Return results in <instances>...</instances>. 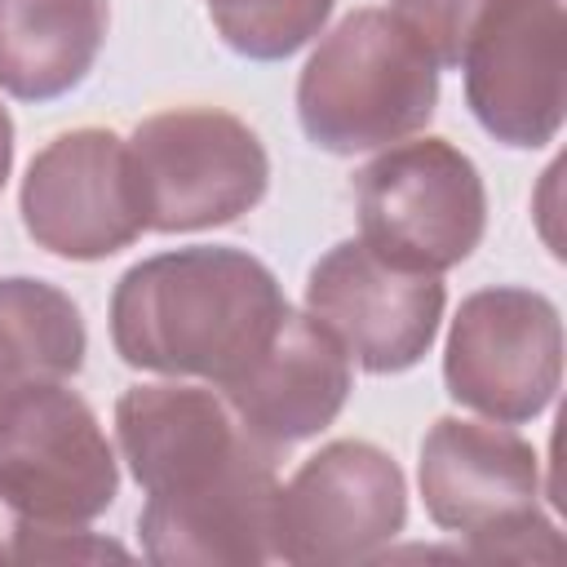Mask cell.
<instances>
[{
	"mask_svg": "<svg viewBox=\"0 0 567 567\" xmlns=\"http://www.w3.org/2000/svg\"><path fill=\"white\" fill-rule=\"evenodd\" d=\"M115 439L146 492L137 532L151 563H275L279 452L244 430L221 390L177 377L128 385L115 403Z\"/></svg>",
	"mask_w": 567,
	"mask_h": 567,
	"instance_id": "obj_1",
	"label": "cell"
},
{
	"mask_svg": "<svg viewBox=\"0 0 567 567\" xmlns=\"http://www.w3.org/2000/svg\"><path fill=\"white\" fill-rule=\"evenodd\" d=\"M111 0H0V89L18 102L71 93L97 62Z\"/></svg>",
	"mask_w": 567,
	"mask_h": 567,
	"instance_id": "obj_14",
	"label": "cell"
},
{
	"mask_svg": "<svg viewBox=\"0 0 567 567\" xmlns=\"http://www.w3.org/2000/svg\"><path fill=\"white\" fill-rule=\"evenodd\" d=\"M425 514L470 540L478 558H558V532L540 514V456L505 421L439 416L421 443Z\"/></svg>",
	"mask_w": 567,
	"mask_h": 567,
	"instance_id": "obj_4",
	"label": "cell"
},
{
	"mask_svg": "<svg viewBox=\"0 0 567 567\" xmlns=\"http://www.w3.org/2000/svg\"><path fill=\"white\" fill-rule=\"evenodd\" d=\"M221 399L257 443L284 452L337 421L350 399V354L310 310L288 306L252 363L221 385Z\"/></svg>",
	"mask_w": 567,
	"mask_h": 567,
	"instance_id": "obj_13",
	"label": "cell"
},
{
	"mask_svg": "<svg viewBox=\"0 0 567 567\" xmlns=\"http://www.w3.org/2000/svg\"><path fill=\"white\" fill-rule=\"evenodd\" d=\"M465 102L505 146L558 137L567 106V0H496L465 58Z\"/></svg>",
	"mask_w": 567,
	"mask_h": 567,
	"instance_id": "obj_10",
	"label": "cell"
},
{
	"mask_svg": "<svg viewBox=\"0 0 567 567\" xmlns=\"http://www.w3.org/2000/svg\"><path fill=\"white\" fill-rule=\"evenodd\" d=\"M0 558H4V536H0Z\"/></svg>",
	"mask_w": 567,
	"mask_h": 567,
	"instance_id": "obj_19",
	"label": "cell"
},
{
	"mask_svg": "<svg viewBox=\"0 0 567 567\" xmlns=\"http://www.w3.org/2000/svg\"><path fill=\"white\" fill-rule=\"evenodd\" d=\"M133 190L146 230H208L244 217L270 186L261 137L230 111L177 106L146 115L128 137Z\"/></svg>",
	"mask_w": 567,
	"mask_h": 567,
	"instance_id": "obj_7",
	"label": "cell"
},
{
	"mask_svg": "<svg viewBox=\"0 0 567 567\" xmlns=\"http://www.w3.org/2000/svg\"><path fill=\"white\" fill-rule=\"evenodd\" d=\"M9 168H13V120H9V111L0 106V190H4V182H9Z\"/></svg>",
	"mask_w": 567,
	"mask_h": 567,
	"instance_id": "obj_18",
	"label": "cell"
},
{
	"mask_svg": "<svg viewBox=\"0 0 567 567\" xmlns=\"http://www.w3.org/2000/svg\"><path fill=\"white\" fill-rule=\"evenodd\" d=\"M443 306L447 292L439 275L394 266L363 239L328 248L306 279V310L363 372L377 377L408 372L430 354Z\"/></svg>",
	"mask_w": 567,
	"mask_h": 567,
	"instance_id": "obj_11",
	"label": "cell"
},
{
	"mask_svg": "<svg viewBox=\"0 0 567 567\" xmlns=\"http://www.w3.org/2000/svg\"><path fill=\"white\" fill-rule=\"evenodd\" d=\"M217 35L252 62H284L332 18L337 0H204Z\"/></svg>",
	"mask_w": 567,
	"mask_h": 567,
	"instance_id": "obj_16",
	"label": "cell"
},
{
	"mask_svg": "<svg viewBox=\"0 0 567 567\" xmlns=\"http://www.w3.org/2000/svg\"><path fill=\"white\" fill-rule=\"evenodd\" d=\"M359 239L394 266L443 275L487 230V190L474 159L447 137H403L354 173Z\"/></svg>",
	"mask_w": 567,
	"mask_h": 567,
	"instance_id": "obj_6",
	"label": "cell"
},
{
	"mask_svg": "<svg viewBox=\"0 0 567 567\" xmlns=\"http://www.w3.org/2000/svg\"><path fill=\"white\" fill-rule=\"evenodd\" d=\"M84 350V319L62 288L27 275L0 279V408L31 385L71 381Z\"/></svg>",
	"mask_w": 567,
	"mask_h": 567,
	"instance_id": "obj_15",
	"label": "cell"
},
{
	"mask_svg": "<svg viewBox=\"0 0 567 567\" xmlns=\"http://www.w3.org/2000/svg\"><path fill=\"white\" fill-rule=\"evenodd\" d=\"M447 394L487 421L540 416L563 381V319L536 288H478L461 301L443 346Z\"/></svg>",
	"mask_w": 567,
	"mask_h": 567,
	"instance_id": "obj_8",
	"label": "cell"
},
{
	"mask_svg": "<svg viewBox=\"0 0 567 567\" xmlns=\"http://www.w3.org/2000/svg\"><path fill=\"white\" fill-rule=\"evenodd\" d=\"M115 492L111 439L66 381L31 385L0 408V536L84 527Z\"/></svg>",
	"mask_w": 567,
	"mask_h": 567,
	"instance_id": "obj_5",
	"label": "cell"
},
{
	"mask_svg": "<svg viewBox=\"0 0 567 567\" xmlns=\"http://www.w3.org/2000/svg\"><path fill=\"white\" fill-rule=\"evenodd\" d=\"M288 297L266 261L195 244L128 266L111 292V346L128 368L226 385L270 341Z\"/></svg>",
	"mask_w": 567,
	"mask_h": 567,
	"instance_id": "obj_2",
	"label": "cell"
},
{
	"mask_svg": "<svg viewBox=\"0 0 567 567\" xmlns=\"http://www.w3.org/2000/svg\"><path fill=\"white\" fill-rule=\"evenodd\" d=\"M408 523V483L390 452L363 439L319 447L279 487L275 558L359 563L377 558Z\"/></svg>",
	"mask_w": 567,
	"mask_h": 567,
	"instance_id": "obj_9",
	"label": "cell"
},
{
	"mask_svg": "<svg viewBox=\"0 0 567 567\" xmlns=\"http://www.w3.org/2000/svg\"><path fill=\"white\" fill-rule=\"evenodd\" d=\"M439 106V66L390 9L346 13L306 58L297 120L319 151L359 155L403 142Z\"/></svg>",
	"mask_w": 567,
	"mask_h": 567,
	"instance_id": "obj_3",
	"label": "cell"
},
{
	"mask_svg": "<svg viewBox=\"0 0 567 567\" xmlns=\"http://www.w3.org/2000/svg\"><path fill=\"white\" fill-rule=\"evenodd\" d=\"M18 208L27 235L66 261H102L146 230L133 190L128 142L93 124L71 128L35 151Z\"/></svg>",
	"mask_w": 567,
	"mask_h": 567,
	"instance_id": "obj_12",
	"label": "cell"
},
{
	"mask_svg": "<svg viewBox=\"0 0 567 567\" xmlns=\"http://www.w3.org/2000/svg\"><path fill=\"white\" fill-rule=\"evenodd\" d=\"M496 0H390V13L425 44L434 66H461L474 31Z\"/></svg>",
	"mask_w": 567,
	"mask_h": 567,
	"instance_id": "obj_17",
	"label": "cell"
}]
</instances>
